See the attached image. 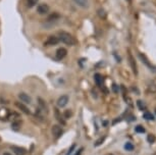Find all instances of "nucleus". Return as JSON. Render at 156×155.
Returning <instances> with one entry per match:
<instances>
[{
  "label": "nucleus",
  "mask_w": 156,
  "mask_h": 155,
  "mask_svg": "<svg viewBox=\"0 0 156 155\" xmlns=\"http://www.w3.org/2000/svg\"><path fill=\"white\" fill-rule=\"evenodd\" d=\"M55 116H56L57 121L59 122L61 125H66V121H64V119H63V118H62V115H61L60 111L57 109V108H56V109H55Z\"/></svg>",
  "instance_id": "4468645a"
},
{
  "label": "nucleus",
  "mask_w": 156,
  "mask_h": 155,
  "mask_svg": "<svg viewBox=\"0 0 156 155\" xmlns=\"http://www.w3.org/2000/svg\"><path fill=\"white\" fill-rule=\"evenodd\" d=\"M38 100H39V105H40L41 109H42V111H45L46 113L48 112V107H47V105H46L45 102H44L41 98H39Z\"/></svg>",
  "instance_id": "f3484780"
},
{
  "label": "nucleus",
  "mask_w": 156,
  "mask_h": 155,
  "mask_svg": "<svg viewBox=\"0 0 156 155\" xmlns=\"http://www.w3.org/2000/svg\"><path fill=\"white\" fill-rule=\"evenodd\" d=\"M137 103H138V106H139V108H140L141 110H143L144 108H145V106H144V104H142V101H141V100L138 101Z\"/></svg>",
  "instance_id": "b1692460"
},
{
  "label": "nucleus",
  "mask_w": 156,
  "mask_h": 155,
  "mask_svg": "<svg viewBox=\"0 0 156 155\" xmlns=\"http://www.w3.org/2000/svg\"><path fill=\"white\" fill-rule=\"evenodd\" d=\"M82 151H83V148H81L80 150H79L78 152H76V155H81V154H82Z\"/></svg>",
  "instance_id": "cd10ccee"
},
{
  "label": "nucleus",
  "mask_w": 156,
  "mask_h": 155,
  "mask_svg": "<svg viewBox=\"0 0 156 155\" xmlns=\"http://www.w3.org/2000/svg\"><path fill=\"white\" fill-rule=\"evenodd\" d=\"M19 98H20V100L23 102V103H25V104H31L32 103V98H31V96H29V94H27V93H20L19 94Z\"/></svg>",
  "instance_id": "6e6552de"
},
{
  "label": "nucleus",
  "mask_w": 156,
  "mask_h": 155,
  "mask_svg": "<svg viewBox=\"0 0 156 155\" xmlns=\"http://www.w3.org/2000/svg\"><path fill=\"white\" fill-rule=\"evenodd\" d=\"M139 56H140V58H141V59H142V61H143V62L145 63L146 65L148 66V68H149L150 69H152V71H154V69H155V68H154V66L152 65L151 63L149 62V60H148V58L146 57V55H144V54H142V53H140V54H139Z\"/></svg>",
  "instance_id": "f8f14e48"
},
{
  "label": "nucleus",
  "mask_w": 156,
  "mask_h": 155,
  "mask_svg": "<svg viewBox=\"0 0 156 155\" xmlns=\"http://www.w3.org/2000/svg\"><path fill=\"white\" fill-rule=\"evenodd\" d=\"M75 2V4L78 5L79 7L81 8H88L90 6V3H89V0H73Z\"/></svg>",
  "instance_id": "9d476101"
},
{
  "label": "nucleus",
  "mask_w": 156,
  "mask_h": 155,
  "mask_svg": "<svg viewBox=\"0 0 156 155\" xmlns=\"http://www.w3.org/2000/svg\"><path fill=\"white\" fill-rule=\"evenodd\" d=\"M135 132H136V133H139V134H143V133H145V129H144L142 125H139L135 128Z\"/></svg>",
  "instance_id": "412c9836"
},
{
  "label": "nucleus",
  "mask_w": 156,
  "mask_h": 155,
  "mask_svg": "<svg viewBox=\"0 0 156 155\" xmlns=\"http://www.w3.org/2000/svg\"><path fill=\"white\" fill-rule=\"evenodd\" d=\"M105 155H113V154H110V153H108V154H105Z\"/></svg>",
  "instance_id": "c756f323"
},
{
  "label": "nucleus",
  "mask_w": 156,
  "mask_h": 155,
  "mask_svg": "<svg viewBox=\"0 0 156 155\" xmlns=\"http://www.w3.org/2000/svg\"><path fill=\"white\" fill-rule=\"evenodd\" d=\"M147 140H148L149 143L152 144V143H154L156 141V137L154 135H151V134H150V135H148V137H147Z\"/></svg>",
  "instance_id": "4be33fe9"
},
{
  "label": "nucleus",
  "mask_w": 156,
  "mask_h": 155,
  "mask_svg": "<svg viewBox=\"0 0 156 155\" xmlns=\"http://www.w3.org/2000/svg\"><path fill=\"white\" fill-rule=\"evenodd\" d=\"M39 0H26V4H27L28 8H33L38 4Z\"/></svg>",
  "instance_id": "2eb2a0df"
},
{
  "label": "nucleus",
  "mask_w": 156,
  "mask_h": 155,
  "mask_svg": "<svg viewBox=\"0 0 156 155\" xmlns=\"http://www.w3.org/2000/svg\"><path fill=\"white\" fill-rule=\"evenodd\" d=\"M16 106L19 108L20 110H22L23 113H26V114H31V111L30 109L26 106L25 103H20V102H16Z\"/></svg>",
  "instance_id": "9b49d317"
},
{
  "label": "nucleus",
  "mask_w": 156,
  "mask_h": 155,
  "mask_svg": "<svg viewBox=\"0 0 156 155\" xmlns=\"http://www.w3.org/2000/svg\"><path fill=\"white\" fill-rule=\"evenodd\" d=\"M59 43V39H58L57 36H54V35H51V36H49L47 39L44 41V46H46V47H51V46H55L57 45V44Z\"/></svg>",
  "instance_id": "f03ea898"
},
{
  "label": "nucleus",
  "mask_w": 156,
  "mask_h": 155,
  "mask_svg": "<svg viewBox=\"0 0 156 155\" xmlns=\"http://www.w3.org/2000/svg\"><path fill=\"white\" fill-rule=\"evenodd\" d=\"M66 55H67V50L64 47L58 48L57 50H56V52H55V57H56L58 60L63 59V58L66 57Z\"/></svg>",
  "instance_id": "0eeeda50"
},
{
  "label": "nucleus",
  "mask_w": 156,
  "mask_h": 155,
  "mask_svg": "<svg viewBox=\"0 0 156 155\" xmlns=\"http://www.w3.org/2000/svg\"><path fill=\"white\" fill-rule=\"evenodd\" d=\"M129 65L132 68V71L135 75H138V68H137V63H136V60L133 56V54L129 51Z\"/></svg>",
  "instance_id": "20e7f679"
},
{
  "label": "nucleus",
  "mask_w": 156,
  "mask_h": 155,
  "mask_svg": "<svg viewBox=\"0 0 156 155\" xmlns=\"http://www.w3.org/2000/svg\"><path fill=\"white\" fill-rule=\"evenodd\" d=\"M73 149H75V145H73L72 147H70V149H69V152H67V154H66V155H69L70 153H72Z\"/></svg>",
  "instance_id": "393cba45"
},
{
  "label": "nucleus",
  "mask_w": 156,
  "mask_h": 155,
  "mask_svg": "<svg viewBox=\"0 0 156 155\" xmlns=\"http://www.w3.org/2000/svg\"><path fill=\"white\" fill-rule=\"evenodd\" d=\"M3 155H12V154H10V153H8V152H6V153H4Z\"/></svg>",
  "instance_id": "c85d7f7f"
},
{
  "label": "nucleus",
  "mask_w": 156,
  "mask_h": 155,
  "mask_svg": "<svg viewBox=\"0 0 156 155\" xmlns=\"http://www.w3.org/2000/svg\"><path fill=\"white\" fill-rule=\"evenodd\" d=\"M94 80H95V83L98 85L99 87H102V76L100 74H96L94 76Z\"/></svg>",
  "instance_id": "dca6fc26"
},
{
  "label": "nucleus",
  "mask_w": 156,
  "mask_h": 155,
  "mask_svg": "<svg viewBox=\"0 0 156 155\" xmlns=\"http://www.w3.org/2000/svg\"><path fill=\"white\" fill-rule=\"evenodd\" d=\"M143 118L147 119V121H154V116H153L150 112H144Z\"/></svg>",
  "instance_id": "6ab92c4d"
},
{
  "label": "nucleus",
  "mask_w": 156,
  "mask_h": 155,
  "mask_svg": "<svg viewBox=\"0 0 156 155\" xmlns=\"http://www.w3.org/2000/svg\"><path fill=\"white\" fill-rule=\"evenodd\" d=\"M134 145L132 144V143H129V142H126V144H125V149L126 151H133L134 150Z\"/></svg>",
  "instance_id": "aec40b11"
},
{
  "label": "nucleus",
  "mask_w": 156,
  "mask_h": 155,
  "mask_svg": "<svg viewBox=\"0 0 156 155\" xmlns=\"http://www.w3.org/2000/svg\"><path fill=\"white\" fill-rule=\"evenodd\" d=\"M113 91L115 92V93L119 92V89H117V86H116V85H113Z\"/></svg>",
  "instance_id": "bb28decb"
},
{
  "label": "nucleus",
  "mask_w": 156,
  "mask_h": 155,
  "mask_svg": "<svg viewBox=\"0 0 156 155\" xmlns=\"http://www.w3.org/2000/svg\"><path fill=\"white\" fill-rule=\"evenodd\" d=\"M13 150H16V152L17 154H25V150L23 149H20V148H17V147H12Z\"/></svg>",
  "instance_id": "5701e85b"
},
{
  "label": "nucleus",
  "mask_w": 156,
  "mask_h": 155,
  "mask_svg": "<svg viewBox=\"0 0 156 155\" xmlns=\"http://www.w3.org/2000/svg\"><path fill=\"white\" fill-rule=\"evenodd\" d=\"M11 128H12L14 131H17L20 128V121L12 122V124H11Z\"/></svg>",
  "instance_id": "a211bd4d"
},
{
  "label": "nucleus",
  "mask_w": 156,
  "mask_h": 155,
  "mask_svg": "<svg viewBox=\"0 0 156 155\" xmlns=\"http://www.w3.org/2000/svg\"><path fill=\"white\" fill-rule=\"evenodd\" d=\"M69 96H66V95H62V96H60L59 98L57 99V106L59 107V108H63V107H66L67 103H69Z\"/></svg>",
  "instance_id": "39448f33"
},
{
  "label": "nucleus",
  "mask_w": 156,
  "mask_h": 155,
  "mask_svg": "<svg viewBox=\"0 0 156 155\" xmlns=\"http://www.w3.org/2000/svg\"><path fill=\"white\" fill-rule=\"evenodd\" d=\"M59 19H60V14L55 11V12L50 14L48 16V22H55V20H58Z\"/></svg>",
  "instance_id": "ddd939ff"
},
{
  "label": "nucleus",
  "mask_w": 156,
  "mask_h": 155,
  "mask_svg": "<svg viewBox=\"0 0 156 155\" xmlns=\"http://www.w3.org/2000/svg\"><path fill=\"white\" fill-rule=\"evenodd\" d=\"M10 111L7 108H0V121H7L10 118Z\"/></svg>",
  "instance_id": "423d86ee"
},
{
  "label": "nucleus",
  "mask_w": 156,
  "mask_h": 155,
  "mask_svg": "<svg viewBox=\"0 0 156 155\" xmlns=\"http://www.w3.org/2000/svg\"><path fill=\"white\" fill-rule=\"evenodd\" d=\"M70 114H72V113H70V112L66 111V113H64V115H66V118H69V116H70Z\"/></svg>",
  "instance_id": "a878e982"
},
{
  "label": "nucleus",
  "mask_w": 156,
  "mask_h": 155,
  "mask_svg": "<svg viewBox=\"0 0 156 155\" xmlns=\"http://www.w3.org/2000/svg\"><path fill=\"white\" fill-rule=\"evenodd\" d=\"M58 39L59 42L66 44L67 46H75L76 44V40L75 39V37L72 34H69V32L66 31H60L58 32Z\"/></svg>",
  "instance_id": "f257e3e1"
},
{
  "label": "nucleus",
  "mask_w": 156,
  "mask_h": 155,
  "mask_svg": "<svg viewBox=\"0 0 156 155\" xmlns=\"http://www.w3.org/2000/svg\"><path fill=\"white\" fill-rule=\"evenodd\" d=\"M50 6L47 3H40L37 5V13L40 16H45L49 12Z\"/></svg>",
  "instance_id": "7ed1b4c3"
},
{
  "label": "nucleus",
  "mask_w": 156,
  "mask_h": 155,
  "mask_svg": "<svg viewBox=\"0 0 156 155\" xmlns=\"http://www.w3.org/2000/svg\"><path fill=\"white\" fill-rule=\"evenodd\" d=\"M52 134H53L55 139H58L61 136V134H62V129H61V127H59V125H55L52 127Z\"/></svg>",
  "instance_id": "1a4fd4ad"
}]
</instances>
